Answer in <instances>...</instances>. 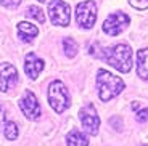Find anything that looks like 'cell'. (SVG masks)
Listing matches in <instances>:
<instances>
[{"label": "cell", "instance_id": "6da1fadb", "mask_svg": "<svg viewBox=\"0 0 148 146\" xmlns=\"http://www.w3.org/2000/svg\"><path fill=\"white\" fill-rule=\"evenodd\" d=\"M101 58L119 72H129L132 68V50L126 44H118L101 51Z\"/></svg>", "mask_w": 148, "mask_h": 146}, {"label": "cell", "instance_id": "9c48e42d", "mask_svg": "<svg viewBox=\"0 0 148 146\" xmlns=\"http://www.w3.org/2000/svg\"><path fill=\"white\" fill-rule=\"evenodd\" d=\"M18 82V71L10 63H2L0 64V91H8L13 85Z\"/></svg>", "mask_w": 148, "mask_h": 146}, {"label": "cell", "instance_id": "4fadbf2b", "mask_svg": "<svg viewBox=\"0 0 148 146\" xmlns=\"http://www.w3.org/2000/svg\"><path fill=\"white\" fill-rule=\"evenodd\" d=\"M66 145L68 146H89V141H87V138H85V135L82 132L73 128L66 136Z\"/></svg>", "mask_w": 148, "mask_h": 146}, {"label": "cell", "instance_id": "44dd1931", "mask_svg": "<svg viewBox=\"0 0 148 146\" xmlns=\"http://www.w3.org/2000/svg\"><path fill=\"white\" fill-rule=\"evenodd\" d=\"M39 2H47V0H39Z\"/></svg>", "mask_w": 148, "mask_h": 146}, {"label": "cell", "instance_id": "9a60e30c", "mask_svg": "<svg viewBox=\"0 0 148 146\" xmlns=\"http://www.w3.org/2000/svg\"><path fill=\"white\" fill-rule=\"evenodd\" d=\"M18 125L15 124V122H5V138L10 140V141H13V140L18 138Z\"/></svg>", "mask_w": 148, "mask_h": 146}, {"label": "cell", "instance_id": "ac0fdd59", "mask_svg": "<svg viewBox=\"0 0 148 146\" xmlns=\"http://www.w3.org/2000/svg\"><path fill=\"white\" fill-rule=\"evenodd\" d=\"M21 3V0H0V5H3L7 8H15Z\"/></svg>", "mask_w": 148, "mask_h": 146}, {"label": "cell", "instance_id": "277c9868", "mask_svg": "<svg viewBox=\"0 0 148 146\" xmlns=\"http://www.w3.org/2000/svg\"><path fill=\"white\" fill-rule=\"evenodd\" d=\"M76 21L81 27L90 29L97 21V3L93 0H85L76 7Z\"/></svg>", "mask_w": 148, "mask_h": 146}, {"label": "cell", "instance_id": "7c38bea8", "mask_svg": "<svg viewBox=\"0 0 148 146\" xmlns=\"http://www.w3.org/2000/svg\"><path fill=\"white\" fill-rule=\"evenodd\" d=\"M137 74L140 79L148 81V48H142L137 53Z\"/></svg>", "mask_w": 148, "mask_h": 146}, {"label": "cell", "instance_id": "5bb4252c", "mask_svg": "<svg viewBox=\"0 0 148 146\" xmlns=\"http://www.w3.org/2000/svg\"><path fill=\"white\" fill-rule=\"evenodd\" d=\"M63 50L64 53H66V56H69V58H73V56L77 55V44H76V40H73L71 37H64L63 39Z\"/></svg>", "mask_w": 148, "mask_h": 146}, {"label": "cell", "instance_id": "ba28073f", "mask_svg": "<svg viewBox=\"0 0 148 146\" xmlns=\"http://www.w3.org/2000/svg\"><path fill=\"white\" fill-rule=\"evenodd\" d=\"M19 108H21L23 114L31 119V121H37L40 117V106H39V101H37L36 95H34L31 90H26L23 98L19 100Z\"/></svg>", "mask_w": 148, "mask_h": 146}, {"label": "cell", "instance_id": "e0dca14e", "mask_svg": "<svg viewBox=\"0 0 148 146\" xmlns=\"http://www.w3.org/2000/svg\"><path fill=\"white\" fill-rule=\"evenodd\" d=\"M129 3L137 10H147L148 8V0H129Z\"/></svg>", "mask_w": 148, "mask_h": 146}, {"label": "cell", "instance_id": "7402d4cb", "mask_svg": "<svg viewBox=\"0 0 148 146\" xmlns=\"http://www.w3.org/2000/svg\"><path fill=\"white\" fill-rule=\"evenodd\" d=\"M138 146H148V145H138Z\"/></svg>", "mask_w": 148, "mask_h": 146}, {"label": "cell", "instance_id": "ffe728a7", "mask_svg": "<svg viewBox=\"0 0 148 146\" xmlns=\"http://www.w3.org/2000/svg\"><path fill=\"white\" fill-rule=\"evenodd\" d=\"M7 122V111H5L3 106H0V127Z\"/></svg>", "mask_w": 148, "mask_h": 146}, {"label": "cell", "instance_id": "52a82bcc", "mask_svg": "<svg viewBox=\"0 0 148 146\" xmlns=\"http://www.w3.org/2000/svg\"><path fill=\"white\" fill-rule=\"evenodd\" d=\"M129 16L122 11H116V13H111L103 23V31L108 35H119L122 31L129 26Z\"/></svg>", "mask_w": 148, "mask_h": 146}, {"label": "cell", "instance_id": "2e32d148", "mask_svg": "<svg viewBox=\"0 0 148 146\" xmlns=\"http://www.w3.org/2000/svg\"><path fill=\"white\" fill-rule=\"evenodd\" d=\"M26 15H27V16H31V18H34L36 21H39V23H44V21H45L44 11H42L39 7H34V5H32V7H29V8H27Z\"/></svg>", "mask_w": 148, "mask_h": 146}, {"label": "cell", "instance_id": "8fae6325", "mask_svg": "<svg viewBox=\"0 0 148 146\" xmlns=\"http://www.w3.org/2000/svg\"><path fill=\"white\" fill-rule=\"evenodd\" d=\"M37 34H39V29H37L34 24H31V23H26L23 21L18 24V35L21 40L24 42H32L34 37H37Z\"/></svg>", "mask_w": 148, "mask_h": 146}, {"label": "cell", "instance_id": "30bf717a", "mask_svg": "<svg viewBox=\"0 0 148 146\" xmlns=\"http://www.w3.org/2000/svg\"><path fill=\"white\" fill-rule=\"evenodd\" d=\"M44 59H40L36 53H27L24 59V72L29 79H37L39 74L44 71Z\"/></svg>", "mask_w": 148, "mask_h": 146}, {"label": "cell", "instance_id": "5b68a950", "mask_svg": "<svg viewBox=\"0 0 148 146\" xmlns=\"http://www.w3.org/2000/svg\"><path fill=\"white\" fill-rule=\"evenodd\" d=\"M48 15L55 26L66 27L71 21V10L69 5L63 0H52L48 3Z\"/></svg>", "mask_w": 148, "mask_h": 146}, {"label": "cell", "instance_id": "d6986e66", "mask_svg": "<svg viewBox=\"0 0 148 146\" xmlns=\"http://www.w3.org/2000/svg\"><path fill=\"white\" fill-rule=\"evenodd\" d=\"M148 121V108H145V109H142V111H138L137 113V122H147Z\"/></svg>", "mask_w": 148, "mask_h": 146}, {"label": "cell", "instance_id": "3957f363", "mask_svg": "<svg viewBox=\"0 0 148 146\" xmlns=\"http://www.w3.org/2000/svg\"><path fill=\"white\" fill-rule=\"evenodd\" d=\"M48 103L52 106L55 113L61 114L64 109L69 108V93L63 82L55 81L48 87Z\"/></svg>", "mask_w": 148, "mask_h": 146}, {"label": "cell", "instance_id": "8992f818", "mask_svg": "<svg viewBox=\"0 0 148 146\" xmlns=\"http://www.w3.org/2000/svg\"><path fill=\"white\" fill-rule=\"evenodd\" d=\"M79 119L82 122V127L89 135H97L98 133V127H100V117L97 113L95 106L92 103L85 104L81 111H79Z\"/></svg>", "mask_w": 148, "mask_h": 146}, {"label": "cell", "instance_id": "7a4b0ae2", "mask_svg": "<svg viewBox=\"0 0 148 146\" xmlns=\"http://www.w3.org/2000/svg\"><path fill=\"white\" fill-rule=\"evenodd\" d=\"M97 85H98V95L103 103L110 101L124 90V81L118 76H113L105 69H98L97 74Z\"/></svg>", "mask_w": 148, "mask_h": 146}]
</instances>
